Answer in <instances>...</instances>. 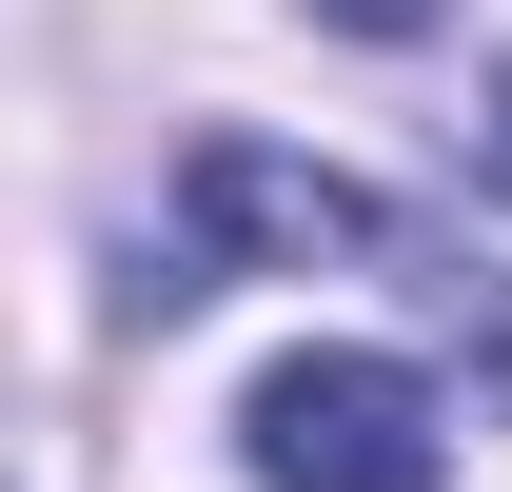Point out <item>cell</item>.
<instances>
[{"instance_id":"3","label":"cell","mask_w":512,"mask_h":492,"mask_svg":"<svg viewBox=\"0 0 512 492\" xmlns=\"http://www.w3.org/2000/svg\"><path fill=\"white\" fill-rule=\"evenodd\" d=\"M316 20H355V40H434L453 0H316Z\"/></svg>"},{"instance_id":"2","label":"cell","mask_w":512,"mask_h":492,"mask_svg":"<svg viewBox=\"0 0 512 492\" xmlns=\"http://www.w3.org/2000/svg\"><path fill=\"white\" fill-rule=\"evenodd\" d=\"M178 217H197V276H217V256H375V237H394L335 158H276V138H197Z\"/></svg>"},{"instance_id":"4","label":"cell","mask_w":512,"mask_h":492,"mask_svg":"<svg viewBox=\"0 0 512 492\" xmlns=\"http://www.w3.org/2000/svg\"><path fill=\"white\" fill-rule=\"evenodd\" d=\"M493 178H512V79H493Z\"/></svg>"},{"instance_id":"1","label":"cell","mask_w":512,"mask_h":492,"mask_svg":"<svg viewBox=\"0 0 512 492\" xmlns=\"http://www.w3.org/2000/svg\"><path fill=\"white\" fill-rule=\"evenodd\" d=\"M237 433H256V473H276V492H453L434 394H414L394 355H276Z\"/></svg>"}]
</instances>
